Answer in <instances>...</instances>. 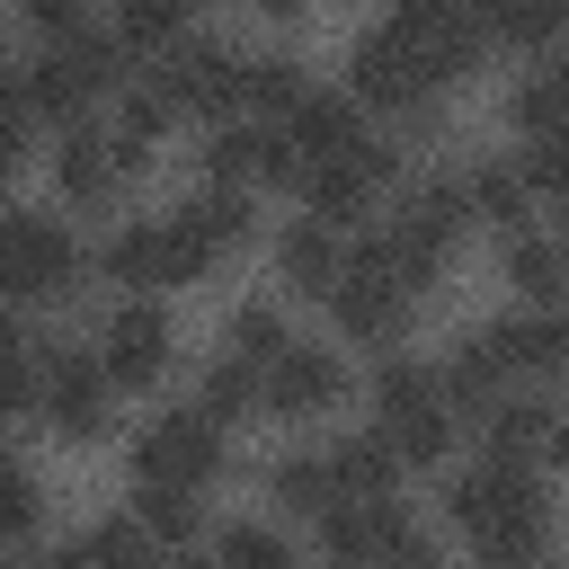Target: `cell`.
Instances as JSON below:
<instances>
[{
    "label": "cell",
    "mask_w": 569,
    "mask_h": 569,
    "mask_svg": "<svg viewBox=\"0 0 569 569\" xmlns=\"http://www.w3.org/2000/svg\"><path fill=\"white\" fill-rule=\"evenodd\" d=\"M338 258H347V249H338V231H329V222H311V213L276 231V284H284V293H329Z\"/></svg>",
    "instance_id": "603a6c76"
},
{
    "label": "cell",
    "mask_w": 569,
    "mask_h": 569,
    "mask_svg": "<svg viewBox=\"0 0 569 569\" xmlns=\"http://www.w3.org/2000/svg\"><path fill=\"white\" fill-rule=\"evenodd\" d=\"M302 178V196H311V222H356V213H373L391 187H400V151L391 142H373V133H356L347 151H329V160H302L293 169Z\"/></svg>",
    "instance_id": "8992f818"
},
{
    "label": "cell",
    "mask_w": 569,
    "mask_h": 569,
    "mask_svg": "<svg viewBox=\"0 0 569 569\" xmlns=\"http://www.w3.org/2000/svg\"><path fill=\"white\" fill-rule=\"evenodd\" d=\"M160 133H169V98H160L151 80H142V89H116V124H107V142H116V160L133 169V160H142V151L160 142Z\"/></svg>",
    "instance_id": "484cf974"
},
{
    "label": "cell",
    "mask_w": 569,
    "mask_h": 569,
    "mask_svg": "<svg viewBox=\"0 0 569 569\" xmlns=\"http://www.w3.org/2000/svg\"><path fill=\"white\" fill-rule=\"evenodd\" d=\"M187 9H196V0H187Z\"/></svg>",
    "instance_id": "7bdbcfd3"
},
{
    "label": "cell",
    "mask_w": 569,
    "mask_h": 569,
    "mask_svg": "<svg viewBox=\"0 0 569 569\" xmlns=\"http://www.w3.org/2000/svg\"><path fill=\"white\" fill-rule=\"evenodd\" d=\"M267 498L293 507V516H320V507H329V462H320V453H276V462H267Z\"/></svg>",
    "instance_id": "d6a6232c"
},
{
    "label": "cell",
    "mask_w": 569,
    "mask_h": 569,
    "mask_svg": "<svg viewBox=\"0 0 569 569\" xmlns=\"http://www.w3.org/2000/svg\"><path fill=\"white\" fill-rule=\"evenodd\" d=\"M0 569H18V560H9V551H0Z\"/></svg>",
    "instance_id": "60d3db41"
},
{
    "label": "cell",
    "mask_w": 569,
    "mask_h": 569,
    "mask_svg": "<svg viewBox=\"0 0 569 569\" xmlns=\"http://www.w3.org/2000/svg\"><path fill=\"white\" fill-rule=\"evenodd\" d=\"M507 276L525 284L533 311H551V302H560V249H551V231H533V222L507 231Z\"/></svg>",
    "instance_id": "83f0119b"
},
{
    "label": "cell",
    "mask_w": 569,
    "mask_h": 569,
    "mask_svg": "<svg viewBox=\"0 0 569 569\" xmlns=\"http://www.w3.org/2000/svg\"><path fill=\"white\" fill-rule=\"evenodd\" d=\"M480 18H489V44H525V53L560 36V0H480Z\"/></svg>",
    "instance_id": "1f68e13d"
},
{
    "label": "cell",
    "mask_w": 569,
    "mask_h": 569,
    "mask_svg": "<svg viewBox=\"0 0 569 569\" xmlns=\"http://www.w3.org/2000/svg\"><path fill=\"white\" fill-rule=\"evenodd\" d=\"M27 27H36L44 44H71V36L89 27V0H27Z\"/></svg>",
    "instance_id": "8d00e7d4"
},
{
    "label": "cell",
    "mask_w": 569,
    "mask_h": 569,
    "mask_svg": "<svg viewBox=\"0 0 569 569\" xmlns=\"http://www.w3.org/2000/svg\"><path fill=\"white\" fill-rule=\"evenodd\" d=\"M462 204L489 213L498 231H525V222H533V187L516 178V160H480V169L462 178Z\"/></svg>",
    "instance_id": "cb8c5ba5"
},
{
    "label": "cell",
    "mask_w": 569,
    "mask_h": 569,
    "mask_svg": "<svg viewBox=\"0 0 569 569\" xmlns=\"http://www.w3.org/2000/svg\"><path fill=\"white\" fill-rule=\"evenodd\" d=\"M53 187H62L71 204H107V196L124 187V160H116V142H107L98 124H71V133H62V151H53Z\"/></svg>",
    "instance_id": "ffe728a7"
},
{
    "label": "cell",
    "mask_w": 569,
    "mask_h": 569,
    "mask_svg": "<svg viewBox=\"0 0 569 569\" xmlns=\"http://www.w3.org/2000/svg\"><path fill=\"white\" fill-rule=\"evenodd\" d=\"M44 569H169V551L133 525V516H116V525H89V533H71Z\"/></svg>",
    "instance_id": "44dd1931"
},
{
    "label": "cell",
    "mask_w": 569,
    "mask_h": 569,
    "mask_svg": "<svg viewBox=\"0 0 569 569\" xmlns=\"http://www.w3.org/2000/svg\"><path fill=\"white\" fill-rule=\"evenodd\" d=\"M445 516L480 542V560H542L551 542V498H542V471L525 462H471L445 489Z\"/></svg>",
    "instance_id": "7a4b0ae2"
},
{
    "label": "cell",
    "mask_w": 569,
    "mask_h": 569,
    "mask_svg": "<svg viewBox=\"0 0 569 569\" xmlns=\"http://www.w3.org/2000/svg\"><path fill=\"white\" fill-rule=\"evenodd\" d=\"M36 516H44V489H36V471L0 445V551H18V542L36 533Z\"/></svg>",
    "instance_id": "836d02e7"
},
{
    "label": "cell",
    "mask_w": 569,
    "mask_h": 569,
    "mask_svg": "<svg viewBox=\"0 0 569 569\" xmlns=\"http://www.w3.org/2000/svg\"><path fill=\"white\" fill-rule=\"evenodd\" d=\"M480 418H489V462L542 471V462L560 453V409H551V400H489Z\"/></svg>",
    "instance_id": "d6986e66"
},
{
    "label": "cell",
    "mask_w": 569,
    "mask_h": 569,
    "mask_svg": "<svg viewBox=\"0 0 569 569\" xmlns=\"http://www.w3.org/2000/svg\"><path fill=\"white\" fill-rule=\"evenodd\" d=\"M116 27H124V44H178L187 0H116Z\"/></svg>",
    "instance_id": "d590c367"
},
{
    "label": "cell",
    "mask_w": 569,
    "mask_h": 569,
    "mask_svg": "<svg viewBox=\"0 0 569 569\" xmlns=\"http://www.w3.org/2000/svg\"><path fill=\"white\" fill-rule=\"evenodd\" d=\"M320 542L338 569H436V533L400 498H338L320 507Z\"/></svg>",
    "instance_id": "277c9868"
},
{
    "label": "cell",
    "mask_w": 569,
    "mask_h": 569,
    "mask_svg": "<svg viewBox=\"0 0 569 569\" xmlns=\"http://www.w3.org/2000/svg\"><path fill=\"white\" fill-rule=\"evenodd\" d=\"M133 525H142L160 551H178V542H196L204 516H196V489H142V480H133Z\"/></svg>",
    "instance_id": "4dcf8cb0"
},
{
    "label": "cell",
    "mask_w": 569,
    "mask_h": 569,
    "mask_svg": "<svg viewBox=\"0 0 569 569\" xmlns=\"http://www.w3.org/2000/svg\"><path fill=\"white\" fill-rule=\"evenodd\" d=\"M462 222H471V204H462V178H418V187H400V213L382 222V240H391V258H400V267L427 284V276L453 258Z\"/></svg>",
    "instance_id": "30bf717a"
},
{
    "label": "cell",
    "mask_w": 569,
    "mask_h": 569,
    "mask_svg": "<svg viewBox=\"0 0 569 569\" xmlns=\"http://www.w3.org/2000/svg\"><path fill=\"white\" fill-rule=\"evenodd\" d=\"M436 89H445V80L427 71V53H418V44H400L391 27H365V36L347 44V98H356V107H382V116H418Z\"/></svg>",
    "instance_id": "9c48e42d"
},
{
    "label": "cell",
    "mask_w": 569,
    "mask_h": 569,
    "mask_svg": "<svg viewBox=\"0 0 569 569\" xmlns=\"http://www.w3.org/2000/svg\"><path fill=\"white\" fill-rule=\"evenodd\" d=\"M0 338H18V320H9V302H0Z\"/></svg>",
    "instance_id": "ab89813d"
},
{
    "label": "cell",
    "mask_w": 569,
    "mask_h": 569,
    "mask_svg": "<svg viewBox=\"0 0 569 569\" xmlns=\"http://www.w3.org/2000/svg\"><path fill=\"white\" fill-rule=\"evenodd\" d=\"M204 569H302V560H293V542L276 525H222L213 551H204Z\"/></svg>",
    "instance_id": "f1b7e54d"
},
{
    "label": "cell",
    "mask_w": 569,
    "mask_h": 569,
    "mask_svg": "<svg viewBox=\"0 0 569 569\" xmlns=\"http://www.w3.org/2000/svg\"><path fill=\"white\" fill-rule=\"evenodd\" d=\"M249 9H258V18H276V27H293V18L311 9V0H249Z\"/></svg>",
    "instance_id": "74e56055"
},
{
    "label": "cell",
    "mask_w": 569,
    "mask_h": 569,
    "mask_svg": "<svg viewBox=\"0 0 569 569\" xmlns=\"http://www.w3.org/2000/svg\"><path fill=\"white\" fill-rule=\"evenodd\" d=\"M240 62L249 53H231L222 36H178L160 53L151 89L169 98V116H213V107H240Z\"/></svg>",
    "instance_id": "4fadbf2b"
},
{
    "label": "cell",
    "mask_w": 569,
    "mask_h": 569,
    "mask_svg": "<svg viewBox=\"0 0 569 569\" xmlns=\"http://www.w3.org/2000/svg\"><path fill=\"white\" fill-rule=\"evenodd\" d=\"M329 302H338V320H347V338H365V347H391L400 329H409V311H418V276L391 258V240L373 231V240H356L347 258H338V276H329Z\"/></svg>",
    "instance_id": "3957f363"
},
{
    "label": "cell",
    "mask_w": 569,
    "mask_h": 569,
    "mask_svg": "<svg viewBox=\"0 0 569 569\" xmlns=\"http://www.w3.org/2000/svg\"><path fill=\"white\" fill-rule=\"evenodd\" d=\"M329 569H338V560H329Z\"/></svg>",
    "instance_id": "b9f144b4"
},
{
    "label": "cell",
    "mask_w": 569,
    "mask_h": 569,
    "mask_svg": "<svg viewBox=\"0 0 569 569\" xmlns=\"http://www.w3.org/2000/svg\"><path fill=\"white\" fill-rule=\"evenodd\" d=\"M373 436L400 462H436L453 445V409H445L427 356H382V373H373Z\"/></svg>",
    "instance_id": "5b68a950"
},
{
    "label": "cell",
    "mask_w": 569,
    "mask_h": 569,
    "mask_svg": "<svg viewBox=\"0 0 569 569\" xmlns=\"http://www.w3.org/2000/svg\"><path fill=\"white\" fill-rule=\"evenodd\" d=\"M338 400H347V365L329 347H311V338H284L258 365V409H276V418H320Z\"/></svg>",
    "instance_id": "9a60e30c"
},
{
    "label": "cell",
    "mask_w": 569,
    "mask_h": 569,
    "mask_svg": "<svg viewBox=\"0 0 569 569\" xmlns=\"http://www.w3.org/2000/svg\"><path fill=\"white\" fill-rule=\"evenodd\" d=\"M249 240V196H231V187H204V196H187L178 213H151V222H124L107 249H98V267L116 276V284H133V293H151V284H196L213 258H231Z\"/></svg>",
    "instance_id": "6da1fadb"
},
{
    "label": "cell",
    "mask_w": 569,
    "mask_h": 569,
    "mask_svg": "<svg viewBox=\"0 0 569 569\" xmlns=\"http://www.w3.org/2000/svg\"><path fill=\"white\" fill-rule=\"evenodd\" d=\"M80 276V240L53 213H0V302H53Z\"/></svg>",
    "instance_id": "52a82bcc"
},
{
    "label": "cell",
    "mask_w": 569,
    "mask_h": 569,
    "mask_svg": "<svg viewBox=\"0 0 569 569\" xmlns=\"http://www.w3.org/2000/svg\"><path fill=\"white\" fill-rule=\"evenodd\" d=\"M507 124H516V142L560 133V62H551V53H533V71L507 89Z\"/></svg>",
    "instance_id": "d4e9b609"
},
{
    "label": "cell",
    "mask_w": 569,
    "mask_h": 569,
    "mask_svg": "<svg viewBox=\"0 0 569 569\" xmlns=\"http://www.w3.org/2000/svg\"><path fill=\"white\" fill-rule=\"evenodd\" d=\"M204 178L231 187V196H249L267 178H293V142L276 124H222V133H204Z\"/></svg>",
    "instance_id": "2e32d148"
},
{
    "label": "cell",
    "mask_w": 569,
    "mask_h": 569,
    "mask_svg": "<svg viewBox=\"0 0 569 569\" xmlns=\"http://www.w3.org/2000/svg\"><path fill=\"white\" fill-rule=\"evenodd\" d=\"M276 347H284V311H276V302H240V311H231V347H222V356L267 365Z\"/></svg>",
    "instance_id": "e575fe53"
},
{
    "label": "cell",
    "mask_w": 569,
    "mask_h": 569,
    "mask_svg": "<svg viewBox=\"0 0 569 569\" xmlns=\"http://www.w3.org/2000/svg\"><path fill=\"white\" fill-rule=\"evenodd\" d=\"M320 462H329V507H338V498H391V480H400V453H391L373 427L338 436Z\"/></svg>",
    "instance_id": "7402d4cb"
},
{
    "label": "cell",
    "mask_w": 569,
    "mask_h": 569,
    "mask_svg": "<svg viewBox=\"0 0 569 569\" xmlns=\"http://www.w3.org/2000/svg\"><path fill=\"white\" fill-rule=\"evenodd\" d=\"M107 373H98V356H80V347H36V418L62 436V445H89V436H107Z\"/></svg>",
    "instance_id": "7c38bea8"
},
{
    "label": "cell",
    "mask_w": 569,
    "mask_h": 569,
    "mask_svg": "<svg viewBox=\"0 0 569 569\" xmlns=\"http://www.w3.org/2000/svg\"><path fill=\"white\" fill-rule=\"evenodd\" d=\"M507 382H516V365H507L498 320H489V329H462V338L445 347V365H436L445 409H489V400H507Z\"/></svg>",
    "instance_id": "e0dca14e"
},
{
    "label": "cell",
    "mask_w": 569,
    "mask_h": 569,
    "mask_svg": "<svg viewBox=\"0 0 569 569\" xmlns=\"http://www.w3.org/2000/svg\"><path fill=\"white\" fill-rule=\"evenodd\" d=\"M276 133L293 142V169H302V160H329V151H347V142L365 133V116H356V98H347V89H302V98L276 116Z\"/></svg>",
    "instance_id": "ac0fdd59"
},
{
    "label": "cell",
    "mask_w": 569,
    "mask_h": 569,
    "mask_svg": "<svg viewBox=\"0 0 569 569\" xmlns=\"http://www.w3.org/2000/svg\"><path fill=\"white\" fill-rule=\"evenodd\" d=\"M302 89H311V71L293 53H249L240 62V107H258V116H284Z\"/></svg>",
    "instance_id": "4316f807"
},
{
    "label": "cell",
    "mask_w": 569,
    "mask_h": 569,
    "mask_svg": "<svg viewBox=\"0 0 569 569\" xmlns=\"http://www.w3.org/2000/svg\"><path fill=\"white\" fill-rule=\"evenodd\" d=\"M89 356H98L107 391H142V382H160V373H169L178 329H169V311H160V302H142V293H133V302L107 320V338H98Z\"/></svg>",
    "instance_id": "5bb4252c"
},
{
    "label": "cell",
    "mask_w": 569,
    "mask_h": 569,
    "mask_svg": "<svg viewBox=\"0 0 569 569\" xmlns=\"http://www.w3.org/2000/svg\"><path fill=\"white\" fill-rule=\"evenodd\" d=\"M196 409H204L213 427H222V418H249V409H258V365H249V356H213L204 382H196Z\"/></svg>",
    "instance_id": "f546056e"
},
{
    "label": "cell",
    "mask_w": 569,
    "mask_h": 569,
    "mask_svg": "<svg viewBox=\"0 0 569 569\" xmlns=\"http://www.w3.org/2000/svg\"><path fill=\"white\" fill-rule=\"evenodd\" d=\"M382 27H391L400 44H418L436 80H462V71L489 53V18H480V0H382Z\"/></svg>",
    "instance_id": "8fae6325"
},
{
    "label": "cell",
    "mask_w": 569,
    "mask_h": 569,
    "mask_svg": "<svg viewBox=\"0 0 569 569\" xmlns=\"http://www.w3.org/2000/svg\"><path fill=\"white\" fill-rule=\"evenodd\" d=\"M222 471V427L204 409H160L133 427V480L142 489H204Z\"/></svg>",
    "instance_id": "ba28073f"
},
{
    "label": "cell",
    "mask_w": 569,
    "mask_h": 569,
    "mask_svg": "<svg viewBox=\"0 0 569 569\" xmlns=\"http://www.w3.org/2000/svg\"><path fill=\"white\" fill-rule=\"evenodd\" d=\"M480 569H542V560H480Z\"/></svg>",
    "instance_id": "f35d334b"
}]
</instances>
